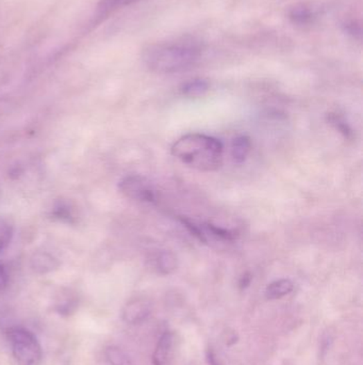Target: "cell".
I'll return each instance as SVG.
<instances>
[{"mask_svg":"<svg viewBox=\"0 0 363 365\" xmlns=\"http://www.w3.org/2000/svg\"><path fill=\"white\" fill-rule=\"evenodd\" d=\"M202 53V46L193 40L161 42L145 49L143 61L152 72L174 74L196 65Z\"/></svg>","mask_w":363,"mask_h":365,"instance_id":"cell-1","label":"cell"},{"mask_svg":"<svg viewBox=\"0 0 363 365\" xmlns=\"http://www.w3.org/2000/svg\"><path fill=\"white\" fill-rule=\"evenodd\" d=\"M170 154L192 169L212 172L223 164L224 146L219 139L208 135H184L172 144Z\"/></svg>","mask_w":363,"mask_h":365,"instance_id":"cell-2","label":"cell"},{"mask_svg":"<svg viewBox=\"0 0 363 365\" xmlns=\"http://www.w3.org/2000/svg\"><path fill=\"white\" fill-rule=\"evenodd\" d=\"M7 339L11 347L12 356L19 365H39L43 350L37 337L24 327L8 329Z\"/></svg>","mask_w":363,"mask_h":365,"instance_id":"cell-3","label":"cell"},{"mask_svg":"<svg viewBox=\"0 0 363 365\" xmlns=\"http://www.w3.org/2000/svg\"><path fill=\"white\" fill-rule=\"evenodd\" d=\"M121 192L128 199L141 203H152L157 202L156 190L152 187L150 180L141 176H125L118 184Z\"/></svg>","mask_w":363,"mask_h":365,"instance_id":"cell-4","label":"cell"},{"mask_svg":"<svg viewBox=\"0 0 363 365\" xmlns=\"http://www.w3.org/2000/svg\"><path fill=\"white\" fill-rule=\"evenodd\" d=\"M152 312V303L146 299H134L127 303L123 311V319L127 324H140L148 319Z\"/></svg>","mask_w":363,"mask_h":365,"instance_id":"cell-5","label":"cell"},{"mask_svg":"<svg viewBox=\"0 0 363 365\" xmlns=\"http://www.w3.org/2000/svg\"><path fill=\"white\" fill-rule=\"evenodd\" d=\"M204 235L206 238V244L209 241V237L211 236L213 241H223V243H233L237 241L239 234L233 230L226 229V228L219 227L215 224L208 222V223L200 226Z\"/></svg>","mask_w":363,"mask_h":365,"instance_id":"cell-6","label":"cell"},{"mask_svg":"<svg viewBox=\"0 0 363 365\" xmlns=\"http://www.w3.org/2000/svg\"><path fill=\"white\" fill-rule=\"evenodd\" d=\"M251 151V140L249 137L241 135V136L236 137L232 140L231 146H230V155L236 164H243L249 158Z\"/></svg>","mask_w":363,"mask_h":365,"instance_id":"cell-7","label":"cell"},{"mask_svg":"<svg viewBox=\"0 0 363 365\" xmlns=\"http://www.w3.org/2000/svg\"><path fill=\"white\" fill-rule=\"evenodd\" d=\"M294 289V285L289 279L276 280L265 289V297L269 300H276L289 295Z\"/></svg>","mask_w":363,"mask_h":365,"instance_id":"cell-8","label":"cell"},{"mask_svg":"<svg viewBox=\"0 0 363 365\" xmlns=\"http://www.w3.org/2000/svg\"><path fill=\"white\" fill-rule=\"evenodd\" d=\"M172 345V334L170 332H166L162 334L159 340L152 355V363L154 365H164L170 356V349Z\"/></svg>","mask_w":363,"mask_h":365,"instance_id":"cell-9","label":"cell"},{"mask_svg":"<svg viewBox=\"0 0 363 365\" xmlns=\"http://www.w3.org/2000/svg\"><path fill=\"white\" fill-rule=\"evenodd\" d=\"M154 264L157 271L161 275H170L177 269V257L172 252L161 251L157 255Z\"/></svg>","mask_w":363,"mask_h":365,"instance_id":"cell-10","label":"cell"},{"mask_svg":"<svg viewBox=\"0 0 363 365\" xmlns=\"http://www.w3.org/2000/svg\"><path fill=\"white\" fill-rule=\"evenodd\" d=\"M210 85L205 79H192L188 83H184L182 87V93L184 96L197 99L204 96L209 91Z\"/></svg>","mask_w":363,"mask_h":365,"instance_id":"cell-11","label":"cell"},{"mask_svg":"<svg viewBox=\"0 0 363 365\" xmlns=\"http://www.w3.org/2000/svg\"><path fill=\"white\" fill-rule=\"evenodd\" d=\"M141 0H101L97 9V17H107L118 10L139 3Z\"/></svg>","mask_w":363,"mask_h":365,"instance_id":"cell-12","label":"cell"},{"mask_svg":"<svg viewBox=\"0 0 363 365\" xmlns=\"http://www.w3.org/2000/svg\"><path fill=\"white\" fill-rule=\"evenodd\" d=\"M33 271L46 273L53 271L59 266V262L48 253H37L31 260Z\"/></svg>","mask_w":363,"mask_h":365,"instance_id":"cell-13","label":"cell"},{"mask_svg":"<svg viewBox=\"0 0 363 365\" xmlns=\"http://www.w3.org/2000/svg\"><path fill=\"white\" fill-rule=\"evenodd\" d=\"M107 361L110 365H132V360L128 355L121 349L120 347L110 346L105 352Z\"/></svg>","mask_w":363,"mask_h":365,"instance_id":"cell-14","label":"cell"},{"mask_svg":"<svg viewBox=\"0 0 363 365\" xmlns=\"http://www.w3.org/2000/svg\"><path fill=\"white\" fill-rule=\"evenodd\" d=\"M327 121L340 134H342L345 139H353V137H354L352 128H351L350 125L344 120L343 117L339 116L338 114L330 112V114H327Z\"/></svg>","mask_w":363,"mask_h":365,"instance_id":"cell-15","label":"cell"},{"mask_svg":"<svg viewBox=\"0 0 363 365\" xmlns=\"http://www.w3.org/2000/svg\"><path fill=\"white\" fill-rule=\"evenodd\" d=\"M13 228L9 222L0 220V252L3 251L11 243Z\"/></svg>","mask_w":363,"mask_h":365,"instance_id":"cell-16","label":"cell"},{"mask_svg":"<svg viewBox=\"0 0 363 365\" xmlns=\"http://www.w3.org/2000/svg\"><path fill=\"white\" fill-rule=\"evenodd\" d=\"M313 13L311 12V10H309L308 8L303 7H296L291 11L290 14V17L292 19L294 23L296 24H307L311 19H312Z\"/></svg>","mask_w":363,"mask_h":365,"instance_id":"cell-17","label":"cell"},{"mask_svg":"<svg viewBox=\"0 0 363 365\" xmlns=\"http://www.w3.org/2000/svg\"><path fill=\"white\" fill-rule=\"evenodd\" d=\"M178 219H179L182 226H184V227L186 228V229L188 230L194 237L197 238L200 243L206 244L205 235H204V232H202L200 226H198L195 222H193L192 220L188 219V218L186 217H179Z\"/></svg>","mask_w":363,"mask_h":365,"instance_id":"cell-18","label":"cell"},{"mask_svg":"<svg viewBox=\"0 0 363 365\" xmlns=\"http://www.w3.org/2000/svg\"><path fill=\"white\" fill-rule=\"evenodd\" d=\"M8 281H9V275L7 269L3 264H0V291L7 287Z\"/></svg>","mask_w":363,"mask_h":365,"instance_id":"cell-19","label":"cell"},{"mask_svg":"<svg viewBox=\"0 0 363 365\" xmlns=\"http://www.w3.org/2000/svg\"><path fill=\"white\" fill-rule=\"evenodd\" d=\"M251 280H253V277H251V273H245L243 275H242L241 278H240L239 281V287L240 289H247V287L251 285Z\"/></svg>","mask_w":363,"mask_h":365,"instance_id":"cell-20","label":"cell"},{"mask_svg":"<svg viewBox=\"0 0 363 365\" xmlns=\"http://www.w3.org/2000/svg\"><path fill=\"white\" fill-rule=\"evenodd\" d=\"M207 361L209 365H222L220 363L219 359L216 357L215 353L211 348L207 350Z\"/></svg>","mask_w":363,"mask_h":365,"instance_id":"cell-21","label":"cell"}]
</instances>
